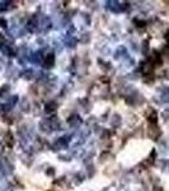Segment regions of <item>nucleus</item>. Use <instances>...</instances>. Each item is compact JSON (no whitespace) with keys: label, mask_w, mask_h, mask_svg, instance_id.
<instances>
[{"label":"nucleus","mask_w":169,"mask_h":191,"mask_svg":"<svg viewBox=\"0 0 169 191\" xmlns=\"http://www.w3.org/2000/svg\"><path fill=\"white\" fill-rule=\"evenodd\" d=\"M147 135H149L150 139L156 140L158 138H160V135H162L160 127L156 124H149V127H147Z\"/></svg>","instance_id":"obj_1"},{"label":"nucleus","mask_w":169,"mask_h":191,"mask_svg":"<svg viewBox=\"0 0 169 191\" xmlns=\"http://www.w3.org/2000/svg\"><path fill=\"white\" fill-rule=\"evenodd\" d=\"M140 70H141V73L144 74V75H150L151 71L154 70V64L150 60L144 61L141 65H140Z\"/></svg>","instance_id":"obj_2"},{"label":"nucleus","mask_w":169,"mask_h":191,"mask_svg":"<svg viewBox=\"0 0 169 191\" xmlns=\"http://www.w3.org/2000/svg\"><path fill=\"white\" fill-rule=\"evenodd\" d=\"M69 145V136H62L54 144V149H65Z\"/></svg>","instance_id":"obj_3"},{"label":"nucleus","mask_w":169,"mask_h":191,"mask_svg":"<svg viewBox=\"0 0 169 191\" xmlns=\"http://www.w3.org/2000/svg\"><path fill=\"white\" fill-rule=\"evenodd\" d=\"M19 108H20V111L24 112V113H27V112L31 111V108H32V104H31V102H29V100L27 97H23L22 100H20V102H19Z\"/></svg>","instance_id":"obj_4"},{"label":"nucleus","mask_w":169,"mask_h":191,"mask_svg":"<svg viewBox=\"0 0 169 191\" xmlns=\"http://www.w3.org/2000/svg\"><path fill=\"white\" fill-rule=\"evenodd\" d=\"M80 124H81V117H80L79 115H71V116H69L68 125L70 127H78V126H80Z\"/></svg>","instance_id":"obj_5"},{"label":"nucleus","mask_w":169,"mask_h":191,"mask_svg":"<svg viewBox=\"0 0 169 191\" xmlns=\"http://www.w3.org/2000/svg\"><path fill=\"white\" fill-rule=\"evenodd\" d=\"M55 65V55L54 54H47L43 59V66L46 69H51Z\"/></svg>","instance_id":"obj_6"},{"label":"nucleus","mask_w":169,"mask_h":191,"mask_svg":"<svg viewBox=\"0 0 169 191\" xmlns=\"http://www.w3.org/2000/svg\"><path fill=\"white\" fill-rule=\"evenodd\" d=\"M121 122H122V117H121V115H118V113H113L112 117L109 119V124H111L112 127H114V129L120 127Z\"/></svg>","instance_id":"obj_7"},{"label":"nucleus","mask_w":169,"mask_h":191,"mask_svg":"<svg viewBox=\"0 0 169 191\" xmlns=\"http://www.w3.org/2000/svg\"><path fill=\"white\" fill-rule=\"evenodd\" d=\"M146 117H147V121H149V124H156L158 121V113L154 108H149L146 112Z\"/></svg>","instance_id":"obj_8"},{"label":"nucleus","mask_w":169,"mask_h":191,"mask_svg":"<svg viewBox=\"0 0 169 191\" xmlns=\"http://www.w3.org/2000/svg\"><path fill=\"white\" fill-rule=\"evenodd\" d=\"M39 130H41L42 133H45V134L51 133L52 127H51L50 121H48V120H42V121H41V124H39Z\"/></svg>","instance_id":"obj_9"},{"label":"nucleus","mask_w":169,"mask_h":191,"mask_svg":"<svg viewBox=\"0 0 169 191\" xmlns=\"http://www.w3.org/2000/svg\"><path fill=\"white\" fill-rule=\"evenodd\" d=\"M45 111H46V113H50V115L55 113L57 111V103L56 102H47L45 106Z\"/></svg>","instance_id":"obj_10"},{"label":"nucleus","mask_w":169,"mask_h":191,"mask_svg":"<svg viewBox=\"0 0 169 191\" xmlns=\"http://www.w3.org/2000/svg\"><path fill=\"white\" fill-rule=\"evenodd\" d=\"M9 92H10V86L9 84H4V86L0 88V98L9 97Z\"/></svg>","instance_id":"obj_11"},{"label":"nucleus","mask_w":169,"mask_h":191,"mask_svg":"<svg viewBox=\"0 0 169 191\" xmlns=\"http://www.w3.org/2000/svg\"><path fill=\"white\" fill-rule=\"evenodd\" d=\"M33 75H35V71H33L32 69H26L24 71L20 73V77H22L23 79H26V80L32 79V78H33Z\"/></svg>","instance_id":"obj_12"},{"label":"nucleus","mask_w":169,"mask_h":191,"mask_svg":"<svg viewBox=\"0 0 169 191\" xmlns=\"http://www.w3.org/2000/svg\"><path fill=\"white\" fill-rule=\"evenodd\" d=\"M5 144L9 146V148H12L13 145H14V143H15V140H14V136H13V134L12 133H6V135H5Z\"/></svg>","instance_id":"obj_13"},{"label":"nucleus","mask_w":169,"mask_h":191,"mask_svg":"<svg viewBox=\"0 0 169 191\" xmlns=\"http://www.w3.org/2000/svg\"><path fill=\"white\" fill-rule=\"evenodd\" d=\"M65 45L68 46V47H75L76 46V44H78V41H76V38H74L72 36H68L66 38H65Z\"/></svg>","instance_id":"obj_14"},{"label":"nucleus","mask_w":169,"mask_h":191,"mask_svg":"<svg viewBox=\"0 0 169 191\" xmlns=\"http://www.w3.org/2000/svg\"><path fill=\"white\" fill-rule=\"evenodd\" d=\"M29 60H31V62H33V64H39L42 61L41 52H36V54H33L32 56H29Z\"/></svg>","instance_id":"obj_15"},{"label":"nucleus","mask_w":169,"mask_h":191,"mask_svg":"<svg viewBox=\"0 0 169 191\" xmlns=\"http://www.w3.org/2000/svg\"><path fill=\"white\" fill-rule=\"evenodd\" d=\"M90 42V35L89 33H84L83 36H80V44L83 45H87Z\"/></svg>","instance_id":"obj_16"},{"label":"nucleus","mask_w":169,"mask_h":191,"mask_svg":"<svg viewBox=\"0 0 169 191\" xmlns=\"http://www.w3.org/2000/svg\"><path fill=\"white\" fill-rule=\"evenodd\" d=\"M134 23H135V26L137 27V28H144L145 26H146V22L145 20H140V19H134Z\"/></svg>","instance_id":"obj_17"},{"label":"nucleus","mask_w":169,"mask_h":191,"mask_svg":"<svg viewBox=\"0 0 169 191\" xmlns=\"http://www.w3.org/2000/svg\"><path fill=\"white\" fill-rule=\"evenodd\" d=\"M147 51H149V41H144L142 42V54H147Z\"/></svg>","instance_id":"obj_18"},{"label":"nucleus","mask_w":169,"mask_h":191,"mask_svg":"<svg viewBox=\"0 0 169 191\" xmlns=\"http://www.w3.org/2000/svg\"><path fill=\"white\" fill-rule=\"evenodd\" d=\"M46 175H47V176H51V177L55 176V168H54V167H50L47 171H46Z\"/></svg>","instance_id":"obj_19"},{"label":"nucleus","mask_w":169,"mask_h":191,"mask_svg":"<svg viewBox=\"0 0 169 191\" xmlns=\"http://www.w3.org/2000/svg\"><path fill=\"white\" fill-rule=\"evenodd\" d=\"M75 178H76V180H75V182H76V184L83 182V177H81V175H80V173H76V175H75Z\"/></svg>","instance_id":"obj_20"},{"label":"nucleus","mask_w":169,"mask_h":191,"mask_svg":"<svg viewBox=\"0 0 169 191\" xmlns=\"http://www.w3.org/2000/svg\"><path fill=\"white\" fill-rule=\"evenodd\" d=\"M163 116H164V120H169V108L163 111Z\"/></svg>","instance_id":"obj_21"},{"label":"nucleus","mask_w":169,"mask_h":191,"mask_svg":"<svg viewBox=\"0 0 169 191\" xmlns=\"http://www.w3.org/2000/svg\"><path fill=\"white\" fill-rule=\"evenodd\" d=\"M0 27H6V20L4 18H0Z\"/></svg>","instance_id":"obj_22"},{"label":"nucleus","mask_w":169,"mask_h":191,"mask_svg":"<svg viewBox=\"0 0 169 191\" xmlns=\"http://www.w3.org/2000/svg\"><path fill=\"white\" fill-rule=\"evenodd\" d=\"M164 75H165V77H167V78L169 79V68H168V69L165 70V73H164Z\"/></svg>","instance_id":"obj_23"}]
</instances>
